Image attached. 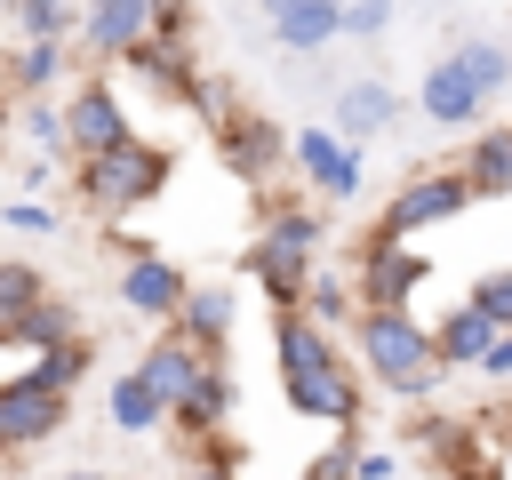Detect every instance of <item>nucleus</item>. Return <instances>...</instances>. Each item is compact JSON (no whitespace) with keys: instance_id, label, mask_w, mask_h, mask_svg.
<instances>
[{"instance_id":"obj_1","label":"nucleus","mask_w":512,"mask_h":480,"mask_svg":"<svg viewBox=\"0 0 512 480\" xmlns=\"http://www.w3.org/2000/svg\"><path fill=\"white\" fill-rule=\"evenodd\" d=\"M272 360H280V392L296 416L312 424H360V368L344 360L336 328H320L312 312H280L272 320Z\"/></svg>"},{"instance_id":"obj_2","label":"nucleus","mask_w":512,"mask_h":480,"mask_svg":"<svg viewBox=\"0 0 512 480\" xmlns=\"http://www.w3.org/2000/svg\"><path fill=\"white\" fill-rule=\"evenodd\" d=\"M352 352H360L368 384H384V392H392V400H408V408H416V400H432V392H440V376H448L432 320L392 312V304H360V320H352Z\"/></svg>"},{"instance_id":"obj_3","label":"nucleus","mask_w":512,"mask_h":480,"mask_svg":"<svg viewBox=\"0 0 512 480\" xmlns=\"http://www.w3.org/2000/svg\"><path fill=\"white\" fill-rule=\"evenodd\" d=\"M168 176H176V152L152 144V136H128V144H112V152H88V160L72 168V192H80L88 216L120 224V216L152 208V200L168 192Z\"/></svg>"},{"instance_id":"obj_4","label":"nucleus","mask_w":512,"mask_h":480,"mask_svg":"<svg viewBox=\"0 0 512 480\" xmlns=\"http://www.w3.org/2000/svg\"><path fill=\"white\" fill-rule=\"evenodd\" d=\"M64 416H72V384H56L40 360H32L24 376H0V456L56 440Z\"/></svg>"},{"instance_id":"obj_5","label":"nucleus","mask_w":512,"mask_h":480,"mask_svg":"<svg viewBox=\"0 0 512 480\" xmlns=\"http://www.w3.org/2000/svg\"><path fill=\"white\" fill-rule=\"evenodd\" d=\"M472 200H480V192H472V176H464V168H416V176H408V184L384 200L376 232H392V240H416V232H432V224H456Z\"/></svg>"},{"instance_id":"obj_6","label":"nucleus","mask_w":512,"mask_h":480,"mask_svg":"<svg viewBox=\"0 0 512 480\" xmlns=\"http://www.w3.org/2000/svg\"><path fill=\"white\" fill-rule=\"evenodd\" d=\"M432 280V256L416 240H392V232H368L360 240V264H352V288L360 304H392V312H416V288Z\"/></svg>"},{"instance_id":"obj_7","label":"nucleus","mask_w":512,"mask_h":480,"mask_svg":"<svg viewBox=\"0 0 512 480\" xmlns=\"http://www.w3.org/2000/svg\"><path fill=\"white\" fill-rule=\"evenodd\" d=\"M216 160H224V168H232L240 184H256V192H264V184H272V176L288 168V128H280L272 112L240 104V112H232V120L216 128Z\"/></svg>"},{"instance_id":"obj_8","label":"nucleus","mask_w":512,"mask_h":480,"mask_svg":"<svg viewBox=\"0 0 512 480\" xmlns=\"http://www.w3.org/2000/svg\"><path fill=\"white\" fill-rule=\"evenodd\" d=\"M288 168L312 184V200H352L360 192V144L336 136L328 120H312V128L288 136Z\"/></svg>"},{"instance_id":"obj_9","label":"nucleus","mask_w":512,"mask_h":480,"mask_svg":"<svg viewBox=\"0 0 512 480\" xmlns=\"http://www.w3.org/2000/svg\"><path fill=\"white\" fill-rule=\"evenodd\" d=\"M128 136H136V128H128L120 88L88 72V80L64 96V152H72V160H88V152H112V144H128Z\"/></svg>"},{"instance_id":"obj_10","label":"nucleus","mask_w":512,"mask_h":480,"mask_svg":"<svg viewBox=\"0 0 512 480\" xmlns=\"http://www.w3.org/2000/svg\"><path fill=\"white\" fill-rule=\"evenodd\" d=\"M184 296H192V280H184L160 248H136V256L120 264V304H128L136 320H160V328H168V320L184 312Z\"/></svg>"},{"instance_id":"obj_11","label":"nucleus","mask_w":512,"mask_h":480,"mask_svg":"<svg viewBox=\"0 0 512 480\" xmlns=\"http://www.w3.org/2000/svg\"><path fill=\"white\" fill-rule=\"evenodd\" d=\"M392 120H400V88H392V80H376V72H352V80L328 96V128H336V136H352V144H376Z\"/></svg>"},{"instance_id":"obj_12","label":"nucleus","mask_w":512,"mask_h":480,"mask_svg":"<svg viewBox=\"0 0 512 480\" xmlns=\"http://www.w3.org/2000/svg\"><path fill=\"white\" fill-rule=\"evenodd\" d=\"M208 360H216V352H200V344H192L184 328H168V336H152V344H144V360H136V376H144V384H152V392L168 400V416H176V408H184V400L200 392V376H208Z\"/></svg>"},{"instance_id":"obj_13","label":"nucleus","mask_w":512,"mask_h":480,"mask_svg":"<svg viewBox=\"0 0 512 480\" xmlns=\"http://www.w3.org/2000/svg\"><path fill=\"white\" fill-rule=\"evenodd\" d=\"M144 40H152V0H88L80 48H88L96 64H128Z\"/></svg>"},{"instance_id":"obj_14","label":"nucleus","mask_w":512,"mask_h":480,"mask_svg":"<svg viewBox=\"0 0 512 480\" xmlns=\"http://www.w3.org/2000/svg\"><path fill=\"white\" fill-rule=\"evenodd\" d=\"M480 104H488V88H480L456 56L424 64V80H416V112H424L432 128H480Z\"/></svg>"},{"instance_id":"obj_15","label":"nucleus","mask_w":512,"mask_h":480,"mask_svg":"<svg viewBox=\"0 0 512 480\" xmlns=\"http://www.w3.org/2000/svg\"><path fill=\"white\" fill-rule=\"evenodd\" d=\"M128 72H136L152 96H168V104H192V88L208 80V72L192 64V40H144V48L128 56Z\"/></svg>"},{"instance_id":"obj_16","label":"nucleus","mask_w":512,"mask_h":480,"mask_svg":"<svg viewBox=\"0 0 512 480\" xmlns=\"http://www.w3.org/2000/svg\"><path fill=\"white\" fill-rule=\"evenodd\" d=\"M232 320H240V296H232L224 280H192V296H184V312H176L168 328H184L200 352H224V344H232Z\"/></svg>"},{"instance_id":"obj_17","label":"nucleus","mask_w":512,"mask_h":480,"mask_svg":"<svg viewBox=\"0 0 512 480\" xmlns=\"http://www.w3.org/2000/svg\"><path fill=\"white\" fill-rule=\"evenodd\" d=\"M240 272H256V288L272 296V312H304V288H312V256H280V248L248 240Z\"/></svg>"},{"instance_id":"obj_18","label":"nucleus","mask_w":512,"mask_h":480,"mask_svg":"<svg viewBox=\"0 0 512 480\" xmlns=\"http://www.w3.org/2000/svg\"><path fill=\"white\" fill-rule=\"evenodd\" d=\"M320 232H328V216L304 200H264V216H256V240L280 256H320Z\"/></svg>"},{"instance_id":"obj_19","label":"nucleus","mask_w":512,"mask_h":480,"mask_svg":"<svg viewBox=\"0 0 512 480\" xmlns=\"http://www.w3.org/2000/svg\"><path fill=\"white\" fill-rule=\"evenodd\" d=\"M232 400H240V384H232V368H224V352H216V360H208V376H200V392H192L168 424H176V432H192V440H216V432H224V416H232Z\"/></svg>"},{"instance_id":"obj_20","label":"nucleus","mask_w":512,"mask_h":480,"mask_svg":"<svg viewBox=\"0 0 512 480\" xmlns=\"http://www.w3.org/2000/svg\"><path fill=\"white\" fill-rule=\"evenodd\" d=\"M272 40L288 56H320L328 40H344V0H296L288 16H272Z\"/></svg>"},{"instance_id":"obj_21","label":"nucleus","mask_w":512,"mask_h":480,"mask_svg":"<svg viewBox=\"0 0 512 480\" xmlns=\"http://www.w3.org/2000/svg\"><path fill=\"white\" fill-rule=\"evenodd\" d=\"M432 336H440V360H448V368H480L488 344H496V320H488L480 304H456L448 320H432Z\"/></svg>"},{"instance_id":"obj_22","label":"nucleus","mask_w":512,"mask_h":480,"mask_svg":"<svg viewBox=\"0 0 512 480\" xmlns=\"http://www.w3.org/2000/svg\"><path fill=\"white\" fill-rule=\"evenodd\" d=\"M456 168L472 176L480 200H504V192H512V120H504V128H480V144H464Z\"/></svg>"},{"instance_id":"obj_23","label":"nucleus","mask_w":512,"mask_h":480,"mask_svg":"<svg viewBox=\"0 0 512 480\" xmlns=\"http://www.w3.org/2000/svg\"><path fill=\"white\" fill-rule=\"evenodd\" d=\"M64 56H72V40H24L16 56H8V96L24 104V96H48L56 80H64Z\"/></svg>"},{"instance_id":"obj_24","label":"nucleus","mask_w":512,"mask_h":480,"mask_svg":"<svg viewBox=\"0 0 512 480\" xmlns=\"http://www.w3.org/2000/svg\"><path fill=\"white\" fill-rule=\"evenodd\" d=\"M104 416H112L120 432H160V424H168V400H160V392H152V384L128 368V376H112V392H104Z\"/></svg>"},{"instance_id":"obj_25","label":"nucleus","mask_w":512,"mask_h":480,"mask_svg":"<svg viewBox=\"0 0 512 480\" xmlns=\"http://www.w3.org/2000/svg\"><path fill=\"white\" fill-rule=\"evenodd\" d=\"M304 312H312L320 328H352V320H360V288H352L344 272H320V264H312V288H304Z\"/></svg>"},{"instance_id":"obj_26","label":"nucleus","mask_w":512,"mask_h":480,"mask_svg":"<svg viewBox=\"0 0 512 480\" xmlns=\"http://www.w3.org/2000/svg\"><path fill=\"white\" fill-rule=\"evenodd\" d=\"M88 0H16V32L24 40H80Z\"/></svg>"},{"instance_id":"obj_27","label":"nucleus","mask_w":512,"mask_h":480,"mask_svg":"<svg viewBox=\"0 0 512 480\" xmlns=\"http://www.w3.org/2000/svg\"><path fill=\"white\" fill-rule=\"evenodd\" d=\"M448 56H456V64H464V72H472V80H480L488 96H504V88H512V48H504V40L472 32V40H456Z\"/></svg>"},{"instance_id":"obj_28","label":"nucleus","mask_w":512,"mask_h":480,"mask_svg":"<svg viewBox=\"0 0 512 480\" xmlns=\"http://www.w3.org/2000/svg\"><path fill=\"white\" fill-rule=\"evenodd\" d=\"M8 344H32V352H56V344H80V320H72V304H40V312H24L16 328H8Z\"/></svg>"},{"instance_id":"obj_29","label":"nucleus","mask_w":512,"mask_h":480,"mask_svg":"<svg viewBox=\"0 0 512 480\" xmlns=\"http://www.w3.org/2000/svg\"><path fill=\"white\" fill-rule=\"evenodd\" d=\"M48 304V280L32 272V264H0V336L24 320V312H40Z\"/></svg>"},{"instance_id":"obj_30","label":"nucleus","mask_w":512,"mask_h":480,"mask_svg":"<svg viewBox=\"0 0 512 480\" xmlns=\"http://www.w3.org/2000/svg\"><path fill=\"white\" fill-rule=\"evenodd\" d=\"M304 480H360V424H336V448H320Z\"/></svg>"},{"instance_id":"obj_31","label":"nucleus","mask_w":512,"mask_h":480,"mask_svg":"<svg viewBox=\"0 0 512 480\" xmlns=\"http://www.w3.org/2000/svg\"><path fill=\"white\" fill-rule=\"evenodd\" d=\"M464 304H480V312H488L496 328H512V264H488V272H472Z\"/></svg>"},{"instance_id":"obj_32","label":"nucleus","mask_w":512,"mask_h":480,"mask_svg":"<svg viewBox=\"0 0 512 480\" xmlns=\"http://www.w3.org/2000/svg\"><path fill=\"white\" fill-rule=\"evenodd\" d=\"M16 128H24L40 152H56V160H64V112H56L48 96H24V104H16Z\"/></svg>"},{"instance_id":"obj_33","label":"nucleus","mask_w":512,"mask_h":480,"mask_svg":"<svg viewBox=\"0 0 512 480\" xmlns=\"http://www.w3.org/2000/svg\"><path fill=\"white\" fill-rule=\"evenodd\" d=\"M400 0H344V40H384Z\"/></svg>"},{"instance_id":"obj_34","label":"nucleus","mask_w":512,"mask_h":480,"mask_svg":"<svg viewBox=\"0 0 512 480\" xmlns=\"http://www.w3.org/2000/svg\"><path fill=\"white\" fill-rule=\"evenodd\" d=\"M0 224H16V232H32V240H48V232H64V216L40 200V192H24V200H8L0 208Z\"/></svg>"},{"instance_id":"obj_35","label":"nucleus","mask_w":512,"mask_h":480,"mask_svg":"<svg viewBox=\"0 0 512 480\" xmlns=\"http://www.w3.org/2000/svg\"><path fill=\"white\" fill-rule=\"evenodd\" d=\"M192 112H200V128L216 136V128H224V120L240 112V96H232V80H200V88H192Z\"/></svg>"},{"instance_id":"obj_36","label":"nucleus","mask_w":512,"mask_h":480,"mask_svg":"<svg viewBox=\"0 0 512 480\" xmlns=\"http://www.w3.org/2000/svg\"><path fill=\"white\" fill-rule=\"evenodd\" d=\"M152 40H192V0H152Z\"/></svg>"},{"instance_id":"obj_37","label":"nucleus","mask_w":512,"mask_h":480,"mask_svg":"<svg viewBox=\"0 0 512 480\" xmlns=\"http://www.w3.org/2000/svg\"><path fill=\"white\" fill-rule=\"evenodd\" d=\"M184 480H240V464H232V448H216V440H208V448L192 456V472H184Z\"/></svg>"},{"instance_id":"obj_38","label":"nucleus","mask_w":512,"mask_h":480,"mask_svg":"<svg viewBox=\"0 0 512 480\" xmlns=\"http://www.w3.org/2000/svg\"><path fill=\"white\" fill-rule=\"evenodd\" d=\"M480 376H496V384L512 376V328H496V344H488V360H480Z\"/></svg>"},{"instance_id":"obj_39","label":"nucleus","mask_w":512,"mask_h":480,"mask_svg":"<svg viewBox=\"0 0 512 480\" xmlns=\"http://www.w3.org/2000/svg\"><path fill=\"white\" fill-rule=\"evenodd\" d=\"M392 472H400L392 448H360V480H392Z\"/></svg>"},{"instance_id":"obj_40","label":"nucleus","mask_w":512,"mask_h":480,"mask_svg":"<svg viewBox=\"0 0 512 480\" xmlns=\"http://www.w3.org/2000/svg\"><path fill=\"white\" fill-rule=\"evenodd\" d=\"M8 136H16V96L0 88V152H8Z\"/></svg>"},{"instance_id":"obj_41","label":"nucleus","mask_w":512,"mask_h":480,"mask_svg":"<svg viewBox=\"0 0 512 480\" xmlns=\"http://www.w3.org/2000/svg\"><path fill=\"white\" fill-rule=\"evenodd\" d=\"M248 8H256V16H264V24H272V16H288V8H296V0H248Z\"/></svg>"},{"instance_id":"obj_42","label":"nucleus","mask_w":512,"mask_h":480,"mask_svg":"<svg viewBox=\"0 0 512 480\" xmlns=\"http://www.w3.org/2000/svg\"><path fill=\"white\" fill-rule=\"evenodd\" d=\"M72 480H104V472H72Z\"/></svg>"}]
</instances>
